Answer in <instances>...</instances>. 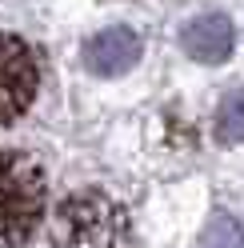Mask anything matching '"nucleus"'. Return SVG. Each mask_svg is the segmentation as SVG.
Returning a JSON list of instances; mask_svg holds the SVG:
<instances>
[{"instance_id": "obj_1", "label": "nucleus", "mask_w": 244, "mask_h": 248, "mask_svg": "<svg viewBox=\"0 0 244 248\" xmlns=\"http://www.w3.org/2000/svg\"><path fill=\"white\" fill-rule=\"evenodd\" d=\"M44 168L28 152H0V248H16L32 236L44 212Z\"/></svg>"}, {"instance_id": "obj_2", "label": "nucleus", "mask_w": 244, "mask_h": 248, "mask_svg": "<svg viewBox=\"0 0 244 248\" xmlns=\"http://www.w3.org/2000/svg\"><path fill=\"white\" fill-rule=\"evenodd\" d=\"M124 232V212L112 196L96 188L72 192L52 212V244L56 248H116Z\"/></svg>"}, {"instance_id": "obj_3", "label": "nucleus", "mask_w": 244, "mask_h": 248, "mask_svg": "<svg viewBox=\"0 0 244 248\" xmlns=\"http://www.w3.org/2000/svg\"><path fill=\"white\" fill-rule=\"evenodd\" d=\"M40 88V64L36 52L20 36L0 32V124H12Z\"/></svg>"}, {"instance_id": "obj_4", "label": "nucleus", "mask_w": 244, "mask_h": 248, "mask_svg": "<svg viewBox=\"0 0 244 248\" xmlns=\"http://www.w3.org/2000/svg\"><path fill=\"white\" fill-rule=\"evenodd\" d=\"M140 60V36L132 28H104L84 44V68L96 76H120Z\"/></svg>"}, {"instance_id": "obj_5", "label": "nucleus", "mask_w": 244, "mask_h": 248, "mask_svg": "<svg viewBox=\"0 0 244 248\" xmlns=\"http://www.w3.org/2000/svg\"><path fill=\"white\" fill-rule=\"evenodd\" d=\"M232 44H236L232 20L220 16V12H208V16L188 20L184 32H180V48H184L196 64H220V60H228Z\"/></svg>"}, {"instance_id": "obj_6", "label": "nucleus", "mask_w": 244, "mask_h": 248, "mask_svg": "<svg viewBox=\"0 0 244 248\" xmlns=\"http://www.w3.org/2000/svg\"><path fill=\"white\" fill-rule=\"evenodd\" d=\"M216 140L220 144H244V88L228 92L216 104Z\"/></svg>"}, {"instance_id": "obj_7", "label": "nucleus", "mask_w": 244, "mask_h": 248, "mask_svg": "<svg viewBox=\"0 0 244 248\" xmlns=\"http://www.w3.org/2000/svg\"><path fill=\"white\" fill-rule=\"evenodd\" d=\"M200 248H244V228H240V220H232V216H216V220L204 228Z\"/></svg>"}]
</instances>
